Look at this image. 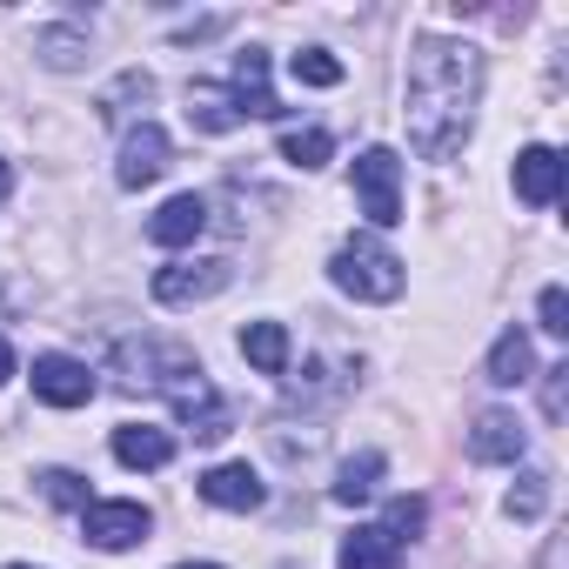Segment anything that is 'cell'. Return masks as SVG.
<instances>
[{"mask_svg":"<svg viewBox=\"0 0 569 569\" xmlns=\"http://www.w3.org/2000/svg\"><path fill=\"white\" fill-rule=\"evenodd\" d=\"M476 101H482V48L422 34L416 54H409V74H402L409 148H416L422 161H449V154L469 141Z\"/></svg>","mask_w":569,"mask_h":569,"instance_id":"6da1fadb","label":"cell"},{"mask_svg":"<svg viewBox=\"0 0 569 569\" xmlns=\"http://www.w3.org/2000/svg\"><path fill=\"white\" fill-rule=\"evenodd\" d=\"M329 281H336L342 296H356V302H396V296H402V261H396L376 234H356V241L336 248Z\"/></svg>","mask_w":569,"mask_h":569,"instance_id":"7a4b0ae2","label":"cell"},{"mask_svg":"<svg viewBox=\"0 0 569 569\" xmlns=\"http://www.w3.org/2000/svg\"><path fill=\"white\" fill-rule=\"evenodd\" d=\"M356 201L376 228L402 221V161H396V148H362L356 154Z\"/></svg>","mask_w":569,"mask_h":569,"instance_id":"3957f363","label":"cell"},{"mask_svg":"<svg viewBox=\"0 0 569 569\" xmlns=\"http://www.w3.org/2000/svg\"><path fill=\"white\" fill-rule=\"evenodd\" d=\"M234 281V261H168V268H154V302L161 309H194V302H208V296H221Z\"/></svg>","mask_w":569,"mask_h":569,"instance_id":"277c9868","label":"cell"},{"mask_svg":"<svg viewBox=\"0 0 569 569\" xmlns=\"http://www.w3.org/2000/svg\"><path fill=\"white\" fill-rule=\"evenodd\" d=\"M168 402H174V416H181L201 442H221V436H228V409H221V396L208 389V376H201L194 362H181V369L168 376Z\"/></svg>","mask_w":569,"mask_h":569,"instance_id":"5b68a950","label":"cell"},{"mask_svg":"<svg viewBox=\"0 0 569 569\" xmlns=\"http://www.w3.org/2000/svg\"><path fill=\"white\" fill-rule=\"evenodd\" d=\"M148 522H154V516H148L141 502H88V509H81V536H88L94 549H108V556L148 542Z\"/></svg>","mask_w":569,"mask_h":569,"instance_id":"8992f818","label":"cell"},{"mask_svg":"<svg viewBox=\"0 0 569 569\" xmlns=\"http://www.w3.org/2000/svg\"><path fill=\"white\" fill-rule=\"evenodd\" d=\"M168 161H174L168 134H161L154 121H141V128L121 141V168H114V181H121V188H154V181L168 174Z\"/></svg>","mask_w":569,"mask_h":569,"instance_id":"52a82bcc","label":"cell"},{"mask_svg":"<svg viewBox=\"0 0 569 569\" xmlns=\"http://www.w3.org/2000/svg\"><path fill=\"white\" fill-rule=\"evenodd\" d=\"M34 396L54 402V409H81V402H94V376L74 356H41L34 362Z\"/></svg>","mask_w":569,"mask_h":569,"instance_id":"ba28073f","label":"cell"},{"mask_svg":"<svg viewBox=\"0 0 569 569\" xmlns=\"http://www.w3.org/2000/svg\"><path fill=\"white\" fill-rule=\"evenodd\" d=\"M522 449H529V429L509 409H482L476 416V429H469V456L476 462H522Z\"/></svg>","mask_w":569,"mask_h":569,"instance_id":"9c48e42d","label":"cell"},{"mask_svg":"<svg viewBox=\"0 0 569 569\" xmlns=\"http://www.w3.org/2000/svg\"><path fill=\"white\" fill-rule=\"evenodd\" d=\"M261 476L248 469V462H214L208 476H201V502H214V509H234V516H248V509H261Z\"/></svg>","mask_w":569,"mask_h":569,"instance_id":"30bf717a","label":"cell"},{"mask_svg":"<svg viewBox=\"0 0 569 569\" xmlns=\"http://www.w3.org/2000/svg\"><path fill=\"white\" fill-rule=\"evenodd\" d=\"M516 194L529 201V208H556V194H562V154L556 148H522L516 154Z\"/></svg>","mask_w":569,"mask_h":569,"instance_id":"8fae6325","label":"cell"},{"mask_svg":"<svg viewBox=\"0 0 569 569\" xmlns=\"http://www.w3.org/2000/svg\"><path fill=\"white\" fill-rule=\"evenodd\" d=\"M201 228H208V201L201 194H174V201H161L148 214V241H161V248H188V241H201Z\"/></svg>","mask_w":569,"mask_h":569,"instance_id":"7c38bea8","label":"cell"},{"mask_svg":"<svg viewBox=\"0 0 569 569\" xmlns=\"http://www.w3.org/2000/svg\"><path fill=\"white\" fill-rule=\"evenodd\" d=\"M114 462H128V469H168L174 462V436L148 429V422H121L114 429Z\"/></svg>","mask_w":569,"mask_h":569,"instance_id":"4fadbf2b","label":"cell"},{"mask_svg":"<svg viewBox=\"0 0 569 569\" xmlns=\"http://www.w3.org/2000/svg\"><path fill=\"white\" fill-rule=\"evenodd\" d=\"M336 569H402V542H389L382 522H362L356 536H342Z\"/></svg>","mask_w":569,"mask_h":569,"instance_id":"5bb4252c","label":"cell"},{"mask_svg":"<svg viewBox=\"0 0 569 569\" xmlns=\"http://www.w3.org/2000/svg\"><path fill=\"white\" fill-rule=\"evenodd\" d=\"M234 108H241V121L248 114H281V101L268 94V54L261 48H248V54H234Z\"/></svg>","mask_w":569,"mask_h":569,"instance_id":"9a60e30c","label":"cell"},{"mask_svg":"<svg viewBox=\"0 0 569 569\" xmlns=\"http://www.w3.org/2000/svg\"><path fill=\"white\" fill-rule=\"evenodd\" d=\"M529 376H536V349H529V336H522V329H502L496 349H489V382H496V389H522Z\"/></svg>","mask_w":569,"mask_h":569,"instance_id":"2e32d148","label":"cell"},{"mask_svg":"<svg viewBox=\"0 0 569 569\" xmlns=\"http://www.w3.org/2000/svg\"><path fill=\"white\" fill-rule=\"evenodd\" d=\"M188 121H194L201 134H228V128H241V108H234V94H228V88L194 81V88H188Z\"/></svg>","mask_w":569,"mask_h":569,"instance_id":"e0dca14e","label":"cell"},{"mask_svg":"<svg viewBox=\"0 0 569 569\" xmlns=\"http://www.w3.org/2000/svg\"><path fill=\"white\" fill-rule=\"evenodd\" d=\"M241 356L261 376H281V369H289V329H281V322H248L241 329Z\"/></svg>","mask_w":569,"mask_h":569,"instance_id":"ac0fdd59","label":"cell"},{"mask_svg":"<svg viewBox=\"0 0 569 569\" xmlns=\"http://www.w3.org/2000/svg\"><path fill=\"white\" fill-rule=\"evenodd\" d=\"M376 476H382V456H376V449L349 456V462H342V482H336V502H349V509L369 502V496H376Z\"/></svg>","mask_w":569,"mask_h":569,"instance_id":"d6986e66","label":"cell"},{"mask_svg":"<svg viewBox=\"0 0 569 569\" xmlns=\"http://www.w3.org/2000/svg\"><path fill=\"white\" fill-rule=\"evenodd\" d=\"M329 154H336V141L322 128H289L281 134V161H296V168H322Z\"/></svg>","mask_w":569,"mask_h":569,"instance_id":"ffe728a7","label":"cell"},{"mask_svg":"<svg viewBox=\"0 0 569 569\" xmlns=\"http://www.w3.org/2000/svg\"><path fill=\"white\" fill-rule=\"evenodd\" d=\"M289 68H296V81H302V88H342V61H336L329 48H302Z\"/></svg>","mask_w":569,"mask_h":569,"instance_id":"44dd1931","label":"cell"},{"mask_svg":"<svg viewBox=\"0 0 569 569\" xmlns=\"http://www.w3.org/2000/svg\"><path fill=\"white\" fill-rule=\"evenodd\" d=\"M34 48H41V61H48V68H61V74H68V68H81V54H88V41H81L74 28H48Z\"/></svg>","mask_w":569,"mask_h":569,"instance_id":"7402d4cb","label":"cell"},{"mask_svg":"<svg viewBox=\"0 0 569 569\" xmlns=\"http://www.w3.org/2000/svg\"><path fill=\"white\" fill-rule=\"evenodd\" d=\"M542 502H549V476H542V469H529V476L509 489V516H516V522H536V516H542Z\"/></svg>","mask_w":569,"mask_h":569,"instance_id":"603a6c76","label":"cell"},{"mask_svg":"<svg viewBox=\"0 0 569 569\" xmlns=\"http://www.w3.org/2000/svg\"><path fill=\"white\" fill-rule=\"evenodd\" d=\"M41 489H48V502H68V509H88L94 496H88V482L74 476V469H48L41 476Z\"/></svg>","mask_w":569,"mask_h":569,"instance_id":"cb8c5ba5","label":"cell"},{"mask_svg":"<svg viewBox=\"0 0 569 569\" xmlns=\"http://www.w3.org/2000/svg\"><path fill=\"white\" fill-rule=\"evenodd\" d=\"M382 529H389V542L416 536V529H422V496H396V502H389V522H382Z\"/></svg>","mask_w":569,"mask_h":569,"instance_id":"d4e9b609","label":"cell"},{"mask_svg":"<svg viewBox=\"0 0 569 569\" xmlns=\"http://www.w3.org/2000/svg\"><path fill=\"white\" fill-rule=\"evenodd\" d=\"M542 329L549 336H569V296L562 289H542Z\"/></svg>","mask_w":569,"mask_h":569,"instance_id":"484cf974","label":"cell"},{"mask_svg":"<svg viewBox=\"0 0 569 569\" xmlns=\"http://www.w3.org/2000/svg\"><path fill=\"white\" fill-rule=\"evenodd\" d=\"M549 376V389H542V409H549V422L562 416V402H569V362H556V369H542Z\"/></svg>","mask_w":569,"mask_h":569,"instance_id":"4316f807","label":"cell"},{"mask_svg":"<svg viewBox=\"0 0 569 569\" xmlns=\"http://www.w3.org/2000/svg\"><path fill=\"white\" fill-rule=\"evenodd\" d=\"M542 569H562V542H549V549H542Z\"/></svg>","mask_w":569,"mask_h":569,"instance_id":"83f0119b","label":"cell"},{"mask_svg":"<svg viewBox=\"0 0 569 569\" xmlns=\"http://www.w3.org/2000/svg\"><path fill=\"white\" fill-rule=\"evenodd\" d=\"M8 376H14V349H8V342H0V382H8Z\"/></svg>","mask_w":569,"mask_h":569,"instance_id":"f1b7e54d","label":"cell"},{"mask_svg":"<svg viewBox=\"0 0 569 569\" xmlns=\"http://www.w3.org/2000/svg\"><path fill=\"white\" fill-rule=\"evenodd\" d=\"M8 188H14V168H8V161H0V201H8Z\"/></svg>","mask_w":569,"mask_h":569,"instance_id":"f546056e","label":"cell"},{"mask_svg":"<svg viewBox=\"0 0 569 569\" xmlns=\"http://www.w3.org/2000/svg\"><path fill=\"white\" fill-rule=\"evenodd\" d=\"M181 569H221V562H181Z\"/></svg>","mask_w":569,"mask_h":569,"instance_id":"4dcf8cb0","label":"cell"},{"mask_svg":"<svg viewBox=\"0 0 569 569\" xmlns=\"http://www.w3.org/2000/svg\"><path fill=\"white\" fill-rule=\"evenodd\" d=\"M8 569H28V562H8Z\"/></svg>","mask_w":569,"mask_h":569,"instance_id":"1f68e13d","label":"cell"}]
</instances>
